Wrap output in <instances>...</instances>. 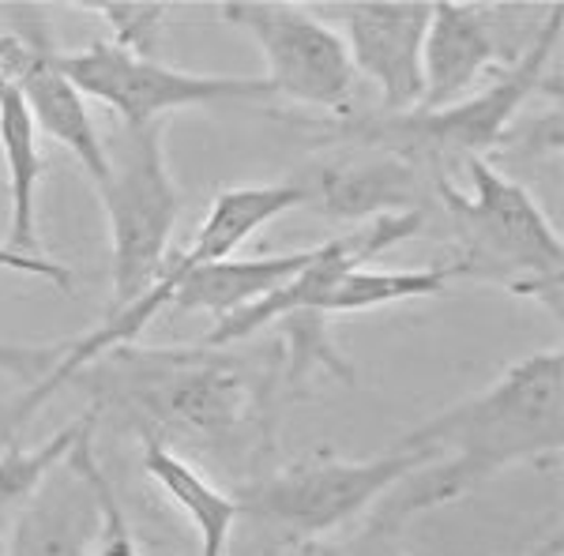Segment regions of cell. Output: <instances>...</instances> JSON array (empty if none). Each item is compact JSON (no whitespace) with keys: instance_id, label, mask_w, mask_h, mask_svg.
I'll use <instances>...</instances> for the list:
<instances>
[{"instance_id":"3","label":"cell","mask_w":564,"mask_h":556,"mask_svg":"<svg viewBox=\"0 0 564 556\" xmlns=\"http://www.w3.org/2000/svg\"><path fill=\"white\" fill-rule=\"evenodd\" d=\"M557 45L561 4L553 8V20L534 31L520 57L463 102L444 109H406V113L372 109V113L324 117L308 132V148H316V143H361V148H377L411 162L414 170H422L433 181H452V173L467 166L470 159H494L512 132L516 113L545 84V68H550Z\"/></svg>"},{"instance_id":"12","label":"cell","mask_w":564,"mask_h":556,"mask_svg":"<svg viewBox=\"0 0 564 556\" xmlns=\"http://www.w3.org/2000/svg\"><path fill=\"white\" fill-rule=\"evenodd\" d=\"M505 8L475 0H433L430 31L422 45V102L417 109H444L470 98L481 79H494L520 57L500 26Z\"/></svg>"},{"instance_id":"21","label":"cell","mask_w":564,"mask_h":556,"mask_svg":"<svg viewBox=\"0 0 564 556\" xmlns=\"http://www.w3.org/2000/svg\"><path fill=\"white\" fill-rule=\"evenodd\" d=\"M531 556H561V542L557 537H550V542H542Z\"/></svg>"},{"instance_id":"4","label":"cell","mask_w":564,"mask_h":556,"mask_svg":"<svg viewBox=\"0 0 564 556\" xmlns=\"http://www.w3.org/2000/svg\"><path fill=\"white\" fill-rule=\"evenodd\" d=\"M463 170L475 185L470 196L448 177L433 185V199L456 241V260L448 263L456 282H486L561 313L564 249L550 218L527 185L500 173L489 159H470Z\"/></svg>"},{"instance_id":"2","label":"cell","mask_w":564,"mask_h":556,"mask_svg":"<svg viewBox=\"0 0 564 556\" xmlns=\"http://www.w3.org/2000/svg\"><path fill=\"white\" fill-rule=\"evenodd\" d=\"M564 440V353L534 350L456 406L403 436L406 448H430L436 462L414 470L369 512V523L403 534L422 512L456 504L512 467H550Z\"/></svg>"},{"instance_id":"14","label":"cell","mask_w":564,"mask_h":556,"mask_svg":"<svg viewBox=\"0 0 564 556\" xmlns=\"http://www.w3.org/2000/svg\"><path fill=\"white\" fill-rule=\"evenodd\" d=\"M140 444H143V473L174 500L181 515L193 519V526L199 534V556H230L234 526L241 523L238 497L215 489L212 481L193 467V459L166 448L162 440L143 436Z\"/></svg>"},{"instance_id":"18","label":"cell","mask_w":564,"mask_h":556,"mask_svg":"<svg viewBox=\"0 0 564 556\" xmlns=\"http://www.w3.org/2000/svg\"><path fill=\"white\" fill-rule=\"evenodd\" d=\"M87 15L109 26V39L135 57H159L162 23L170 15L166 0H106V4H79Z\"/></svg>"},{"instance_id":"10","label":"cell","mask_w":564,"mask_h":556,"mask_svg":"<svg viewBox=\"0 0 564 556\" xmlns=\"http://www.w3.org/2000/svg\"><path fill=\"white\" fill-rule=\"evenodd\" d=\"M26 15H31V23H15V31L0 34V79H8L20 90L34 124L57 143H65L79 159V166L87 170V177L98 185L109 170L106 140L90 117L87 98L61 68V50L53 45L42 12L26 8Z\"/></svg>"},{"instance_id":"7","label":"cell","mask_w":564,"mask_h":556,"mask_svg":"<svg viewBox=\"0 0 564 556\" xmlns=\"http://www.w3.org/2000/svg\"><path fill=\"white\" fill-rule=\"evenodd\" d=\"M230 26L249 34L263 53L271 98H290L297 106L321 109L327 117L354 113V79L350 53L343 34L302 4L279 0H230L218 8Z\"/></svg>"},{"instance_id":"8","label":"cell","mask_w":564,"mask_h":556,"mask_svg":"<svg viewBox=\"0 0 564 556\" xmlns=\"http://www.w3.org/2000/svg\"><path fill=\"white\" fill-rule=\"evenodd\" d=\"M61 68L84 98H95L121 117L124 129H151L174 109L263 102L271 90L263 79L199 76L162 65L159 57H135L121 45L98 39L84 50H61Z\"/></svg>"},{"instance_id":"15","label":"cell","mask_w":564,"mask_h":556,"mask_svg":"<svg viewBox=\"0 0 564 556\" xmlns=\"http://www.w3.org/2000/svg\"><path fill=\"white\" fill-rule=\"evenodd\" d=\"M0 154L8 170V199H12L4 244L20 257H39V181L45 159L39 151V124L8 79H0Z\"/></svg>"},{"instance_id":"17","label":"cell","mask_w":564,"mask_h":556,"mask_svg":"<svg viewBox=\"0 0 564 556\" xmlns=\"http://www.w3.org/2000/svg\"><path fill=\"white\" fill-rule=\"evenodd\" d=\"M95 422H98V414L87 406L76 422L57 428V433H53L45 444H39V448H20V444H8L4 455H0V531H4L12 519L23 515V508L39 497L45 478H50V473L68 459L72 448H76V440Z\"/></svg>"},{"instance_id":"19","label":"cell","mask_w":564,"mask_h":556,"mask_svg":"<svg viewBox=\"0 0 564 556\" xmlns=\"http://www.w3.org/2000/svg\"><path fill=\"white\" fill-rule=\"evenodd\" d=\"M95 492H98V508H102V526H98V542L90 556H143L129 526V515L121 508V497H117L113 481L106 478L102 462L95 467Z\"/></svg>"},{"instance_id":"5","label":"cell","mask_w":564,"mask_h":556,"mask_svg":"<svg viewBox=\"0 0 564 556\" xmlns=\"http://www.w3.org/2000/svg\"><path fill=\"white\" fill-rule=\"evenodd\" d=\"M436 462L430 448H395L372 459H339L316 451L290 467L263 470L238 492L241 519L249 523L245 556H286L302 545L335 537L347 523L377 508L414 470Z\"/></svg>"},{"instance_id":"11","label":"cell","mask_w":564,"mask_h":556,"mask_svg":"<svg viewBox=\"0 0 564 556\" xmlns=\"http://www.w3.org/2000/svg\"><path fill=\"white\" fill-rule=\"evenodd\" d=\"M313 15L343 23L350 65L380 90V113H406L422 102V45L433 0H339L313 4ZM324 20V23H327Z\"/></svg>"},{"instance_id":"6","label":"cell","mask_w":564,"mask_h":556,"mask_svg":"<svg viewBox=\"0 0 564 556\" xmlns=\"http://www.w3.org/2000/svg\"><path fill=\"white\" fill-rule=\"evenodd\" d=\"M162 132L166 121L151 129H121L113 140H106L109 170L95 185L109 218V241H113V301L106 316H117L148 294L170 257L181 193L170 177Z\"/></svg>"},{"instance_id":"1","label":"cell","mask_w":564,"mask_h":556,"mask_svg":"<svg viewBox=\"0 0 564 556\" xmlns=\"http://www.w3.org/2000/svg\"><path fill=\"white\" fill-rule=\"evenodd\" d=\"M72 380L87 384L98 417L117 414L132 433L188 444L238 478H260L275 451L279 361H249L215 346H117Z\"/></svg>"},{"instance_id":"16","label":"cell","mask_w":564,"mask_h":556,"mask_svg":"<svg viewBox=\"0 0 564 556\" xmlns=\"http://www.w3.org/2000/svg\"><path fill=\"white\" fill-rule=\"evenodd\" d=\"M327 320L332 316L313 313V308H294V313H282L271 324V331L279 335V380L282 391H290V395H297L316 372H332L343 384H354V369L335 346Z\"/></svg>"},{"instance_id":"13","label":"cell","mask_w":564,"mask_h":556,"mask_svg":"<svg viewBox=\"0 0 564 556\" xmlns=\"http://www.w3.org/2000/svg\"><path fill=\"white\" fill-rule=\"evenodd\" d=\"M95 428H87L76 448L45 478L39 497L15 519L8 556H90L102 526V508L95 492Z\"/></svg>"},{"instance_id":"20","label":"cell","mask_w":564,"mask_h":556,"mask_svg":"<svg viewBox=\"0 0 564 556\" xmlns=\"http://www.w3.org/2000/svg\"><path fill=\"white\" fill-rule=\"evenodd\" d=\"M0 268L23 271V275L50 279L57 290H72V271L68 268H61V263H53V260H45V257H20V252L8 249L4 237H0Z\"/></svg>"},{"instance_id":"9","label":"cell","mask_w":564,"mask_h":556,"mask_svg":"<svg viewBox=\"0 0 564 556\" xmlns=\"http://www.w3.org/2000/svg\"><path fill=\"white\" fill-rule=\"evenodd\" d=\"M286 185L297 188L302 211L332 222H372L384 215L425 211L430 215L433 177L411 162L361 143H316Z\"/></svg>"}]
</instances>
